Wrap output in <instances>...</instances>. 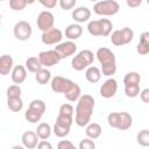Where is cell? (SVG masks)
Here are the masks:
<instances>
[{"instance_id":"6da1fadb","label":"cell","mask_w":149,"mask_h":149,"mask_svg":"<svg viewBox=\"0 0 149 149\" xmlns=\"http://www.w3.org/2000/svg\"><path fill=\"white\" fill-rule=\"evenodd\" d=\"M51 90L55 93H63L64 97L69 101H78V99L81 95V90L78 84L72 81L69 78L62 77V76H56L51 78L50 81Z\"/></svg>"},{"instance_id":"7a4b0ae2","label":"cell","mask_w":149,"mask_h":149,"mask_svg":"<svg viewBox=\"0 0 149 149\" xmlns=\"http://www.w3.org/2000/svg\"><path fill=\"white\" fill-rule=\"evenodd\" d=\"M94 98L90 94H81L78 99L77 106H76V115H74V122L78 127H86L92 118L93 109H94Z\"/></svg>"},{"instance_id":"3957f363","label":"cell","mask_w":149,"mask_h":149,"mask_svg":"<svg viewBox=\"0 0 149 149\" xmlns=\"http://www.w3.org/2000/svg\"><path fill=\"white\" fill-rule=\"evenodd\" d=\"M97 59L101 65V72L106 77H111L116 72V59L115 55L108 48L101 47L95 52Z\"/></svg>"},{"instance_id":"277c9868","label":"cell","mask_w":149,"mask_h":149,"mask_svg":"<svg viewBox=\"0 0 149 149\" xmlns=\"http://www.w3.org/2000/svg\"><path fill=\"white\" fill-rule=\"evenodd\" d=\"M109 127L120 130H127L133 125V116L127 112H112L107 116Z\"/></svg>"},{"instance_id":"5b68a950","label":"cell","mask_w":149,"mask_h":149,"mask_svg":"<svg viewBox=\"0 0 149 149\" xmlns=\"http://www.w3.org/2000/svg\"><path fill=\"white\" fill-rule=\"evenodd\" d=\"M113 24L108 19L93 20L87 23V30L92 36H102L106 37L111 35Z\"/></svg>"},{"instance_id":"8992f818","label":"cell","mask_w":149,"mask_h":149,"mask_svg":"<svg viewBox=\"0 0 149 149\" xmlns=\"http://www.w3.org/2000/svg\"><path fill=\"white\" fill-rule=\"evenodd\" d=\"M94 56L95 55L88 49H84V50L79 51L76 56H73V58L71 61L72 69L76 71H83L84 69H87L93 63Z\"/></svg>"},{"instance_id":"52a82bcc","label":"cell","mask_w":149,"mask_h":149,"mask_svg":"<svg viewBox=\"0 0 149 149\" xmlns=\"http://www.w3.org/2000/svg\"><path fill=\"white\" fill-rule=\"evenodd\" d=\"M120 10V5L115 0H101L93 5V12L97 15L113 16Z\"/></svg>"},{"instance_id":"ba28073f","label":"cell","mask_w":149,"mask_h":149,"mask_svg":"<svg viewBox=\"0 0 149 149\" xmlns=\"http://www.w3.org/2000/svg\"><path fill=\"white\" fill-rule=\"evenodd\" d=\"M134 38V31L129 27H125L122 29L114 30L111 33V42L115 47H121L130 43Z\"/></svg>"},{"instance_id":"9c48e42d","label":"cell","mask_w":149,"mask_h":149,"mask_svg":"<svg viewBox=\"0 0 149 149\" xmlns=\"http://www.w3.org/2000/svg\"><path fill=\"white\" fill-rule=\"evenodd\" d=\"M13 33L16 40L19 41H28L33 34V28L27 21H19L15 23L13 28Z\"/></svg>"},{"instance_id":"30bf717a","label":"cell","mask_w":149,"mask_h":149,"mask_svg":"<svg viewBox=\"0 0 149 149\" xmlns=\"http://www.w3.org/2000/svg\"><path fill=\"white\" fill-rule=\"evenodd\" d=\"M40 58L41 64L43 65V68H51L54 65H57L62 58L59 56V54L54 49V50H47V51H41L37 56Z\"/></svg>"},{"instance_id":"8fae6325","label":"cell","mask_w":149,"mask_h":149,"mask_svg":"<svg viewBox=\"0 0 149 149\" xmlns=\"http://www.w3.org/2000/svg\"><path fill=\"white\" fill-rule=\"evenodd\" d=\"M36 23H37V28L41 30V31H45V30H49L51 28H54V23H55V16L49 10H43L38 14L37 16V20H36Z\"/></svg>"},{"instance_id":"7c38bea8","label":"cell","mask_w":149,"mask_h":149,"mask_svg":"<svg viewBox=\"0 0 149 149\" xmlns=\"http://www.w3.org/2000/svg\"><path fill=\"white\" fill-rule=\"evenodd\" d=\"M62 38H63V33L58 28H55V27L49 30L42 31V35H41L42 42L47 45L58 44V43H61Z\"/></svg>"},{"instance_id":"4fadbf2b","label":"cell","mask_w":149,"mask_h":149,"mask_svg":"<svg viewBox=\"0 0 149 149\" xmlns=\"http://www.w3.org/2000/svg\"><path fill=\"white\" fill-rule=\"evenodd\" d=\"M55 50L59 54L61 58L64 59V58H68L70 56H73L77 52V44L73 41L69 40L66 42H62V43L56 44Z\"/></svg>"},{"instance_id":"5bb4252c","label":"cell","mask_w":149,"mask_h":149,"mask_svg":"<svg viewBox=\"0 0 149 149\" xmlns=\"http://www.w3.org/2000/svg\"><path fill=\"white\" fill-rule=\"evenodd\" d=\"M118 91V81L114 78H108L100 86V95L105 99L113 98Z\"/></svg>"},{"instance_id":"9a60e30c","label":"cell","mask_w":149,"mask_h":149,"mask_svg":"<svg viewBox=\"0 0 149 149\" xmlns=\"http://www.w3.org/2000/svg\"><path fill=\"white\" fill-rule=\"evenodd\" d=\"M40 137L37 135L36 132H33V130H28V132H24L21 136V141H22V146L27 149H34L37 147L38 142H40Z\"/></svg>"},{"instance_id":"2e32d148","label":"cell","mask_w":149,"mask_h":149,"mask_svg":"<svg viewBox=\"0 0 149 149\" xmlns=\"http://www.w3.org/2000/svg\"><path fill=\"white\" fill-rule=\"evenodd\" d=\"M72 19L78 22V23H84V22H87L91 17V10L85 7V6H80V7H77L72 10Z\"/></svg>"},{"instance_id":"e0dca14e","label":"cell","mask_w":149,"mask_h":149,"mask_svg":"<svg viewBox=\"0 0 149 149\" xmlns=\"http://www.w3.org/2000/svg\"><path fill=\"white\" fill-rule=\"evenodd\" d=\"M14 68V61L13 57L5 54L0 57V74L1 76H7L9 72H12Z\"/></svg>"},{"instance_id":"ac0fdd59","label":"cell","mask_w":149,"mask_h":149,"mask_svg":"<svg viewBox=\"0 0 149 149\" xmlns=\"http://www.w3.org/2000/svg\"><path fill=\"white\" fill-rule=\"evenodd\" d=\"M27 78V68L23 65H15L12 70V80L14 84H22Z\"/></svg>"},{"instance_id":"d6986e66","label":"cell","mask_w":149,"mask_h":149,"mask_svg":"<svg viewBox=\"0 0 149 149\" xmlns=\"http://www.w3.org/2000/svg\"><path fill=\"white\" fill-rule=\"evenodd\" d=\"M81 34H83V27L79 23H72L65 28V37L71 41L78 40L81 36Z\"/></svg>"},{"instance_id":"ffe728a7","label":"cell","mask_w":149,"mask_h":149,"mask_svg":"<svg viewBox=\"0 0 149 149\" xmlns=\"http://www.w3.org/2000/svg\"><path fill=\"white\" fill-rule=\"evenodd\" d=\"M101 70L97 66H93V65H90L86 71H85V77H86V80L88 83H92V84H95L98 83L100 79H101Z\"/></svg>"},{"instance_id":"44dd1931","label":"cell","mask_w":149,"mask_h":149,"mask_svg":"<svg viewBox=\"0 0 149 149\" xmlns=\"http://www.w3.org/2000/svg\"><path fill=\"white\" fill-rule=\"evenodd\" d=\"M101 133H102L101 126H100L99 123H97V122H90V123L86 126V128H85V134H86V136L90 137V139H93V140L98 139V137L101 135Z\"/></svg>"},{"instance_id":"7402d4cb","label":"cell","mask_w":149,"mask_h":149,"mask_svg":"<svg viewBox=\"0 0 149 149\" xmlns=\"http://www.w3.org/2000/svg\"><path fill=\"white\" fill-rule=\"evenodd\" d=\"M35 80L40 85H45V84H48L51 80V72L49 70L42 68L41 70H38L35 73Z\"/></svg>"},{"instance_id":"603a6c76","label":"cell","mask_w":149,"mask_h":149,"mask_svg":"<svg viewBox=\"0 0 149 149\" xmlns=\"http://www.w3.org/2000/svg\"><path fill=\"white\" fill-rule=\"evenodd\" d=\"M35 132L37 133V135H38V137H40L41 140H47V139L50 137L51 132H52V128L50 127L49 123H47V122H41V123L37 126V128H36Z\"/></svg>"},{"instance_id":"cb8c5ba5","label":"cell","mask_w":149,"mask_h":149,"mask_svg":"<svg viewBox=\"0 0 149 149\" xmlns=\"http://www.w3.org/2000/svg\"><path fill=\"white\" fill-rule=\"evenodd\" d=\"M26 68H27V70H28L29 72L36 73L38 70H41V69L43 68V65L41 64L38 57H29V58H27V61H26Z\"/></svg>"},{"instance_id":"d4e9b609","label":"cell","mask_w":149,"mask_h":149,"mask_svg":"<svg viewBox=\"0 0 149 149\" xmlns=\"http://www.w3.org/2000/svg\"><path fill=\"white\" fill-rule=\"evenodd\" d=\"M7 106L12 112H20L23 108V100L21 97L7 98Z\"/></svg>"},{"instance_id":"484cf974","label":"cell","mask_w":149,"mask_h":149,"mask_svg":"<svg viewBox=\"0 0 149 149\" xmlns=\"http://www.w3.org/2000/svg\"><path fill=\"white\" fill-rule=\"evenodd\" d=\"M42 115H43L42 113H40L38 111H36V109H34V108H31V107H28V109H27L26 113H24L26 120H27L28 122H30V123H36V122H38V121L41 120Z\"/></svg>"},{"instance_id":"4316f807","label":"cell","mask_w":149,"mask_h":149,"mask_svg":"<svg viewBox=\"0 0 149 149\" xmlns=\"http://www.w3.org/2000/svg\"><path fill=\"white\" fill-rule=\"evenodd\" d=\"M141 83V76L135 72V71H130L127 72L123 77V84L125 85H132V84H140Z\"/></svg>"},{"instance_id":"83f0119b","label":"cell","mask_w":149,"mask_h":149,"mask_svg":"<svg viewBox=\"0 0 149 149\" xmlns=\"http://www.w3.org/2000/svg\"><path fill=\"white\" fill-rule=\"evenodd\" d=\"M70 128L71 127H68V126H64V125H61L58 122H55L54 125V128H52V132L54 134L57 136V137H65L69 135L70 133Z\"/></svg>"},{"instance_id":"f1b7e54d","label":"cell","mask_w":149,"mask_h":149,"mask_svg":"<svg viewBox=\"0 0 149 149\" xmlns=\"http://www.w3.org/2000/svg\"><path fill=\"white\" fill-rule=\"evenodd\" d=\"M136 141L142 147H149V129L140 130L136 135Z\"/></svg>"},{"instance_id":"f546056e","label":"cell","mask_w":149,"mask_h":149,"mask_svg":"<svg viewBox=\"0 0 149 149\" xmlns=\"http://www.w3.org/2000/svg\"><path fill=\"white\" fill-rule=\"evenodd\" d=\"M140 84H132V85H125V94L128 98H135L140 94Z\"/></svg>"},{"instance_id":"4dcf8cb0","label":"cell","mask_w":149,"mask_h":149,"mask_svg":"<svg viewBox=\"0 0 149 149\" xmlns=\"http://www.w3.org/2000/svg\"><path fill=\"white\" fill-rule=\"evenodd\" d=\"M22 90L19 84H13L7 88V98H14V97H21Z\"/></svg>"},{"instance_id":"1f68e13d","label":"cell","mask_w":149,"mask_h":149,"mask_svg":"<svg viewBox=\"0 0 149 149\" xmlns=\"http://www.w3.org/2000/svg\"><path fill=\"white\" fill-rule=\"evenodd\" d=\"M9 7L15 12H20L27 7V2L24 0H9Z\"/></svg>"},{"instance_id":"d6a6232c","label":"cell","mask_w":149,"mask_h":149,"mask_svg":"<svg viewBox=\"0 0 149 149\" xmlns=\"http://www.w3.org/2000/svg\"><path fill=\"white\" fill-rule=\"evenodd\" d=\"M56 122H58L61 125H64V126H68V127H71L72 122H73V116H68V115L58 113V115L56 118Z\"/></svg>"},{"instance_id":"836d02e7","label":"cell","mask_w":149,"mask_h":149,"mask_svg":"<svg viewBox=\"0 0 149 149\" xmlns=\"http://www.w3.org/2000/svg\"><path fill=\"white\" fill-rule=\"evenodd\" d=\"M79 149H94L95 148V143L93 141V139H90V137H86L84 140H81L79 142Z\"/></svg>"},{"instance_id":"e575fe53","label":"cell","mask_w":149,"mask_h":149,"mask_svg":"<svg viewBox=\"0 0 149 149\" xmlns=\"http://www.w3.org/2000/svg\"><path fill=\"white\" fill-rule=\"evenodd\" d=\"M58 113H59V114L68 115V116H73V107H72V105H70V104H63V105L59 107Z\"/></svg>"},{"instance_id":"d590c367","label":"cell","mask_w":149,"mask_h":149,"mask_svg":"<svg viewBox=\"0 0 149 149\" xmlns=\"http://www.w3.org/2000/svg\"><path fill=\"white\" fill-rule=\"evenodd\" d=\"M136 51H137L140 55H142V56L148 55V54H149V44L143 43V42L140 41V42L137 43V45H136Z\"/></svg>"},{"instance_id":"8d00e7d4","label":"cell","mask_w":149,"mask_h":149,"mask_svg":"<svg viewBox=\"0 0 149 149\" xmlns=\"http://www.w3.org/2000/svg\"><path fill=\"white\" fill-rule=\"evenodd\" d=\"M43 7H45L47 9H52L56 7L58 0H37Z\"/></svg>"},{"instance_id":"74e56055","label":"cell","mask_w":149,"mask_h":149,"mask_svg":"<svg viewBox=\"0 0 149 149\" xmlns=\"http://www.w3.org/2000/svg\"><path fill=\"white\" fill-rule=\"evenodd\" d=\"M57 148L58 149H73L74 144L71 141H69V140H62V141L58 142Z\"/></svg>"},{"instance_id":"f35d334b","label":"cell","mask_w":149,"mask_h":149,"mask_svg":"<svg viewBox=\"0 0 149 149\" xmlns=\"http://www.w3.org/2000/svg\"><path fill=\"white\" fill-rule=\"evenodd\" d=\"M140 98L144 104H149V87L143 88L140 92Z\"/></svg>"},{"instance_id":"ab89813d","label":"cell","mask_w":149,"mask_h":149,"mask_svg":"<svg viewBox=\"0 0 149 149\" xmlns=\"http://www.w3.org/2000/svg\"><path fill=\"white\" fill-rule=\"evenodd\" d=\"M38 149H52V144L50 142H48L47 140H41L37 144Z\"/></svg>"},{"instance_id":"60d3db41","label":"cell","mask_w":149,"mask_h":149,"mask_svg":"<svg viewBox=\"0 0 149 149\" xmlns=\"http://www.w3.org/2000/svg\"><path fill=\"white\" fill-rule=\"evenodd\" d=\"M142 1H143V0H126L128 7H130V8H136V7H139V6L142 3Z\"/></svg>"},{"instance_id":"b9f144b4","label":"cell","mask_w":149,"mask_h":149,"mask_svg":"<svg viewBox=\"0 0 149 149\" xmlns=\"http://www.w3.org/2000/svg\"><path fill=\"white\" fill-rule=\"evenodd\" d=\"M140 41L143 42V43L149 44V31H143V33L140 35Z\"/></svg>"},{"instance_id":"7bdbcfd3","label":"cell","mask_w":149,"mask_h":149,"mask_svg":"<svg viewBox=\"0 0 149 149\" xmlns=\"http://www.w3.org/2000/svg\"><path fill=\"white\" fill-rule=\"evenodd\" d=\"M26 2H27V5H31V3H34L36 0H24Z\"/></svg>"},{"instance_id":"ee69618b","label":"cell","mask_w":149,"mask_h":149,"mask_svg":"<svg viewBox=\"0 0 149 149\" xmlns=\"http://www.w3.org/2000/svg\"><path fill=\"white\" fill-rule=\"evenodd\" d=\"M22 148H23V147H21V146H19V147H17V146H14L12 149H22Z\"/></svg>"},{"instance_id":"f6af8a7d","label":"cell","mask_w":149,"mask_h":149,"mask_svg":"<svg viewBox=\"0 0 149 149\" xmlns=\"http://www.w3.org/2000/svg\"><path fill=\"white\" fill-rule=\"evenodd\" d=\"M88 1H92V2H97L98 0H88Z\"/></svg>"},{"instance_id":"bcb514c9","label":"cell","mask_w":149,"mask_h":149,"mask_svg":"<svg viewBox=\"0 0 149 149\" xmlns=\"http://www.w3.org/2000/svg\"><path fill=\"white\" fill-rule=\"evenodd\" d=\"M146 1H147V3H148V5H149V0H146Z\"/></svg>"},{"instance_id":"7dc6e473","label":"cell","mask_w":149,"mask_h":149,"mask_svg":"<svg viewBox=\"0 0 149 149\" xmlns=\"http://www.w3.org/2000/svg\"><path fill=\"white\" fill-rule=\"evenodd\" d=\"M1 1H3V0H1Z\"/></svg>"}]
</instances>
